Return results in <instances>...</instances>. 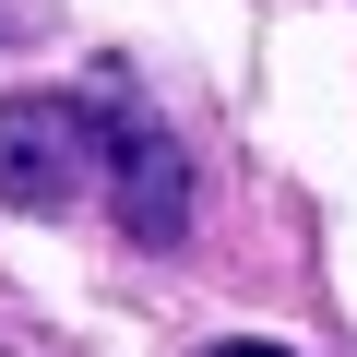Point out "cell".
<instances>
[{"mask_svg":"<svg viewBox=\"0 0 357 357\" xmlns=\"http://www.w3.org/2000/svg\"><path fill=\"white\" fill-rule=\"evenodd\" d=\"M84 107H96V178H107L119 238L131 250H178L191 238V155H178L167 119L131 107V96H84Z\"/></svg>","mask_w":357,"mask_h":357,"instance_id":"6da1fadb","label":"cell"},{"mask_svg":"<svg viewBox=\"0 0 357 357\" xmlns=\"http://www.w3.org/2000/svg\"><path fill=\"white\" fill-rule=\"evenodd\" d=\"M96 178V107L84 96H0V203L72 215Z\"/></svg>","mask_w":357,"mask_h":357,"instance_id":"7a4b0ae2","label":"cell"},{"mask_svg":"<svg viewBox=\"0 0 357 357\" xmlns=\"http://www.w3.org/2000/svg\"><path fill=\"white\" fill-rule=\"evenodd\" d=\"M203 357H286V345H238V333H227V345H203Z\"/></svg>","mask_w":357,"mask_h":357,"instance_id":"3957f363","label":"cell"}]
</instances>
